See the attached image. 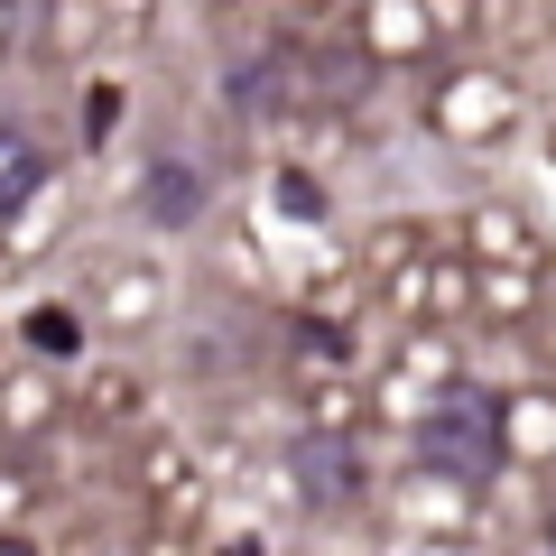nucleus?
Returning a JSON list of instances; mask_svg holds the SVG:
<instances>
[{
  "label": "nucleus",
  "mask_w": 556,
  "mask_h": 556,
  "mask_svg": "<svg viewBox=\"0 0 556 556\" xmlns=\"http://www.w3.org/2000/svg\"><path fill=\"white\" fill-rule=\"evenodd\" d=\"M417 464H427L437 482H455V492L501 482V464H510V408H501L482 380L437 390V399H427V417H417Z\"/></svg>",
  "instance_id": "1"
},
{
  "label": "nucleus",
  "mask_w": 556,
  "mask_h": 556,
  "mask_svg": "<svg viewBox=\"0 0 556 556\" xmlns=\"http://www.w3.org/2000/svg\"><path fill=\"white\" fill-rule=\"evenodd\" d=\"M288 482H298L306 510H343V501H362V445L343 437V427H306V437H288Z\"/></svg>",
  "instance_id": "2"
},
{
  "label": "nucleus",
  "mask_w": 556,
  "mask_h": 556,
  "mask_svg": "<svg viewBox=\"0 0 556 556\" xmlns=\"http://www.w3.org/2000/svg\"><path fill=\"white\" fill-rule=\"evenodd\" d=\"M139 195H149V223H159V232H186V223L204 214V177H195V167H177V159L149 167V186H139Z\"/></svg>",
  "instance_id": "3"
},
{
  "label": "nucleus",
  "mask_w": 556,
  "mask_h": 556,
  "mask_svg": "<svg viewBox=\"0 0 556 556\" xmlns=\"http://www.w3.org/2000/svg\"><path fill=\"white\" fill-rule=\"evenodd\" d=\"M38 186H47V149L20 130V121H0V223L20 214V204L38 195Z\"/></svg>",
  "instance_id": "4"
},
{
  "label": "nucleus",
  "mask_w": 556,
  "mask_h": 556,
  "mask_svg": "<svg viewBox=\"0 0 556 556\" xmlns=\"http://www.w3.org/2000/svg\"><path fill=\"white\" fill-rule=\"evenodd\" d=\"M28 334H38V353H75V316H65V306H38V316H28Z\"/></svg>",
  "instance_id": "5"
},
{
  "label": "nucleus",
  "mask_w": 556,
  "mask_h": 556,
  "mask_svg": "<svg viewBox=\"0 0 556 556\" xmlns=\"http://www.w3.org/2000/svg\"><path fill=\"white\" fill-rule=\"evenodd\" d=\"M278 214H298V223H316V214H325L316 177H298V167H288V177H278Z\"/></svg>",
  "instance_id": "6"
},
{
  "label": "nucleus",
  "mask_w": 556,
  "mask_h": 556,
  "mask_svg": "<svg viewBox=\"0 0 556 556\" xmlns=\"http://www.w3.org/2000/svg\"><path fill=\"white\" fill-rule=\"evenodd\" d=\"M223 556H260V547H223Z\"/></svg>",
  "instance_id": "7"
},
{
  "label": "nucleus",
  "mask_w": 556,
  "mask_h": 556,
  "mask_svg": "<svg viewBox=\"0 0 556 556\" xmlns=\"http://www.w3.org/2000/svg\"><path fill=\"white\" fill-rule=\"evenodd\" d=\"M547 556H556V529H547Z\"/></svg>",
  "instance_id": "8"
}]
</instances>
